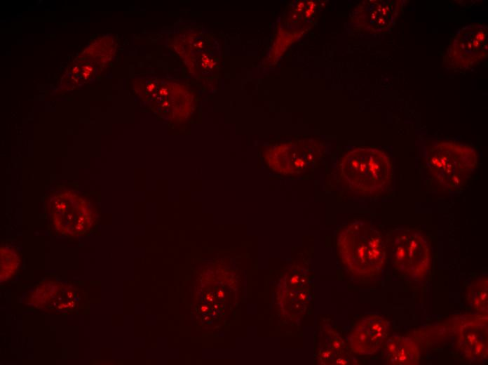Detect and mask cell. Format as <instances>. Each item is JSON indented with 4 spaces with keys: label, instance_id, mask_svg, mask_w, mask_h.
<instances>
[{
    "label": "cell",
    "instance_id": "10",
    "mask_svg": "<svg viewBox=\"0 0 488 365\" xmlns=\"http://www.w3.org/2000/svg\"><path fill=\"white\" fill-rule=\"evenodd\" d=\"M487 326L481 321L464 322L459 336V346L465 356L473 361L487 356Z\"/></svg>",
    "mask_w": 488,
    "mask_h": 365
},
{
    "label": "cell",
    "instance_id": "2",
    "mask_svg": "<svg viewBox=\"0 0 488 365\" xmlns=\"http://www.w3.org/2000/svg\"><path fill=\"white\" fill-rule=\"evenodd\" d=\"M337 249L346 267L358 277L379 274L386 260V241L382 233L361 220L348 224L340 231Z\"/></svg>",
    "mask_w": 488,
    "mask_h": 365
},
{
    "label": "cell",
    "instance_id": "3",
    "mask_svg": "<svg viewBox=\"0 0 488 365\" xmlns=\"http://www.w3.org/2000/svg\"><path fill=\"white\" fill-rule=\"evenodd\" d=\"M477 164L475 150L451 141H438L428 150L426 173L432 186L440 192L449 193L462 188Z\"/></svg>",
    "mask_w": 488,
    "mask_h": 365
},
{
    "label": "cell",
    "instance_id": "6",
    "mask_svg": "<svg viewBox=\"0 0 488 365\" xmlns=\"http://www.w3.org/2000/svg\"><path fill=\"white\" fill-rule=\"evenodd\" d=\"M487 56V25L471 24L461 27L451 39L445 61L452 68L467 69Z\"/></svg>",
    "mask_w": 488,
    "mask_h": 365
},
{
    "label": "cell",
    "instance_id": "4",
    "mask_svg": "<svg viewBox=\"0 0 488 365\" xmlns=\"http://www.w3.org/2000/svg\"><path fill=\"white\" fill-rule=\"evenodd\" d=\"M393 266L413 279L423 278L431 266V250L422 232L409 228L394 230L386 241Z\"/></svg>",
    "mask_w": 488,
    "mask_h": 365
},
{
    "label": "cell",
    "instance_id": "7",
    "mask_svg": "<svg viewBox=\"0 0 488 365\" xmlns=\"http://www.w3.org/2000/svg\"><path fill=\"white\" fill-rule=\"evenodd\" d=\"M53 210L55 223L65 232H82L91 223L92 211L88 201L72 192L56 196Z\"/></svg>",
    "mask_w": 488,
    "mask_h": 365
},
{
    "label": "cell",
    "instance_id": "8",
    "mask_svg": "<svg viewBox=\"0 0 488 365\" xmlns=\"http://www.w3.org/2000/svg\"><path fill=\"white\" fill-rule=\"evenodd\" d=\"M400 1H368L361 4L353 15L357 26L374 33L390 31L395 25Z\"/></svg>",
    "mask_w": 488,
    "mask_h": 365
},
{
    "label": "cell",
    "instance_id": "5",
    "mask_svg": "<svg viewBox=\"0 0 488 365\" xmlns=\"http://www.w3.org/2000/svg\"><path fill=\"white\" fill-rule=\"evenodd\" d=\"M323 153L320 142L304 139L274 146L269 150L266 159L270 168L277 173L299 175L313 168Z\"/></svg>",
    "mask_w": 488,
    "mask_h": 365
},
{
    "label": "cell",
    "instance_id": "11",
    "mask_svg": "<svg viewBox=\"0 0 488 365\" xmlns=\"http://www.w3.org/2000/svg\"><path fill=\"white\" fill-rule=\"evenodd\" d=\"M384 357L388 364H416L419 360V350L412 339L393 336L386 344Z\"/></svg>",
    "mask_w": 488,
    "mask_h": 365
},
{
    "label": "cell",
    "instance_id": "9",
    "mask_svg": "<svg viewBox=\"0 0 488 365\" xmlns=\"http://www.w3.org/2000/svg\"><path fill=\"white\" fill-rule=\"evenodd\" d=\"M390 322L384 317L371 314L362 318L349 337L352 350L360 354H372L379 350L388 336Z\"/></svg>",
    "mask_w": 488,
    "mask_h": 365
},
{
    "label": "cell",
    "instance_id": "12",
    "mask_svg": "<svg viewBox=\"0 0 488 365\" xmlns=\"http://www.w3.org/2000/svg\"><path fill=\"white\" fill-rule=\"evenodd\" d=\"M470 300L477 310H487V281L485 279L479 280L475 283L468 293Z\"/></svg>",
    "mask_w": 488,
    "mask_h": 365
},
{
    "label": "cell",
    "instance_id": "1",
    "mask_svg": "<svg viewBox=\"0 0 488 365\" xmlns=\"http://www.w3.org/2000/svg\"><path fill=\"white\" fill-rule=\"evenodd\" d=\"M340 182L348 192L373 197L392 187L393 172L390 157L374 147H357L346 152L339 166Z\"/></svg>",
    "mask_w": 488,
    "mask_h": 365
}]
</instances>
